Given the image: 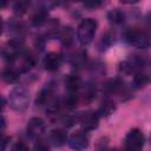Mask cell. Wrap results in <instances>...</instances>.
<instances>
[{
	"instance_id": "cell-1",
	"label": "cell",
	"mask_w": 151,
	"mask_h": 151,
	"mask_svg": "<svg viewBox=\"0 0 151 151\" xmlns=\"http://www.w3.org/2000/svg\"><path fill=\"white\" fill-rule=\"evenodd\" d=\"M8 104L17 112L25 111L28 107V104H29V94H28V91L25 87H22V86L14 87L9 92Z\"/></svg>"
},
{
	"instance_id": "cell-2",
	"label": "cell",
	"mask_w": 151,
	"mask_h": 151,
	"mask_svg": "<svg viewBox=\"0 0 151 151\" xmlns=\"http://www.w3.org/2000/svg\"><path fill=\"white\" fill-rule=\"evenodd\" d=\"M96 31H97V21L92 18L84 19L79 24L78 29H77V38L79 42L83 46L88 45L94 38Z\"/></svg>"
},
{
	"instance_id": "cell-3",
	"label": "cell",
	"mask_w": 151,
	"mask_h": 151,
	"mask_svg": "<svg viewBox=\"0 0 151 151\" xmlns=\"http://www.w3.org/2000/svg\"><path fill=\"white\" fill-rule=\"evenodd\" d=\"M124 39L137 48H147L150 46V38L147 33L138 27H130L124 32Z\"/></svg>"
},
{
	"instance_id": "cell-4",
	"label": "cell",
	"mask_w": 151,
	"mask_h": 151,
	"mask_svg": "<svg viewBox=\"0 0 151 151\" xmlns=\"http://www.w3.org/2000/svg\"><path fill=\"white\" fill-rule=\"evenodd\" d=\"M125 151H142L144 145V134L139 129H132L124 140Z\"/></svg>"
},
{
	"instance_id": "cell-5",
	"label": "cell",
	"mask_w": 151,
	"mask_h": 151,
	"mask_svg": "<svg viewBox=\"0 0 151 151\" xmlns=\"http://www.w3.org/2000/svg\"><path fill=\"white\" fill-rule=\"evenodd\" d=\"M78 122L80 123V125L83 126V129L85 131L88 130H94L98 126L99 123V116L97 112L94 111H86V112H81L78 116Z\"/></svg>"
},
{
	"instance_id": "cell-6",
	"label": "cell",
	"mask_w": 151,
	"mask_h": 151,
	"mask_svg": "<svg viewBox=\"0 0 151 151\" xmlns=\"http://www.w3.org/2000/svg\"><path fill=\"white\" fill-rule=\"evenodd\" d=\"M68 145L72 149L77 150V151H81V150L86 149L87 145H88V136H87V133L85 131H83V130L73 132L68 138Z\"/></svg>"
},
{
	"instance_id": "cell-7",
	"label": "cell",
	"mask_w": 151,
	"mask_h": 151,
	"mask_svg": "<svg viewBox=\"0 0 151 151\" xmlns=\"http://www.w3.org/2000/svg\"><path fill=\"white\" fill-rule=\"evenodd\" d=\"M26 131H27V134L31 138H39L45 132V123H44V120L41 118H39V117L31 118L28 120V123H27Z\"/></svg>"
},
{
	"instance_id": "cell-8",
	"label": "cell",
	"mask_w": 151,
	"mask_h": 151,
	"mask_svg": "<svg viewBox=\"0 0 151 151\" xmlns=\"http://www.w3.org/2000/svg\"><path fill=\"white\" fill-rule=\"evenodd\" d=\"M60 64H61V57L57 52H50L42 59V66H44V68L46 71H50V72L57 71L59 68Z\"/></svg>"
},
{
	"instance_id": "cell-9",
	"label": "cell",
	"mask_w": 151,
	"mask_h": 151,
	"mask_svg": "<svg viewBox=\"0 0 151 151\" xmlns=\"http://www.w3.org/2000/svg\"><path fill=\"white\" fill-rule=\"evenodd\" d=\"M65 87L67 88L68 92L77 93L78 90L81 87V80L78 76L76 74H68L65 78Z\"/></svg>"
},
{
	"instance_id": "cell-10",
	"label": "cell",
	"mask_w": 151,
	"mask_h": 151,
	"mask_svg": "<svg viewBox=\"0 0 151 151\" xmlns=\"http://www.w3.org/2000/svg\"><path fill=\"white\" fill-rule=\"evenodd\" d=\"M124 88V83L122 80H119L118 78L114 79H110L106 84H105V91L110 94H116V93H120Z\"/></svg>"
},
{
	"instance_id": "cell-11",
	"label": "cell",
	"mask_w": 151,
	"mask_h": 151,
	"mask_svg": "<svg viewBox=\"0 0 151 151\" xmlns=\"http://www.w3.org/2000/svg\"><path fill=\"white\" fill-rule=\"evenodd\" d=\"M51 97H52V86L48 84V85H46V86L39 92L35 103H37V105H44V104H47V103H50Z\"/></svg>"
},
{
	"instance_id": "cell-12",
	"label": "cell",
	"mask_w": 151,
	"mask_h": 151,
	"mask_svg": "<svg viewBox=\"0 0 151 151\" xmlns=\"http://www.w3.org/2000/svg\"><path fill=\"white\" fill-rule=\"evenodd\" d=\"M2 79L6 83H15L19 79V72L13 67H7L2 72Z\"/></svg>"
},
{
	"instance_id": "cell-13",
	"label": "cell",
	"mask_w": 151,
	"mask_h": 151,
	"mask_svg": "<svg viewBox=\"0 0 151 151\" xmlns=\"http://www.w3.org/2000/svg\"><path fill=\"white\" fill-rule=\"evenodd\" d=\"M51 140L57 146H60V145L65 144V142L67 140V136L63 130H53L51 133Z\"/></svg>"
},
{
	"instance_id": "cell-14",
	"label": "cell",
	"mask_w": 151,
	"mask_h": 151,
	"mask_svg": "<svg viewBox=\"0 0 151 151\" xmlns=\"http://www.w3.org/2000/svg\"><path fill=\"white\" fill-rule=\"evenodd\" d=\"M60 41L64 46H70L73 41V29L71 27H65L60 34Z\"/></svg>"
},
{
	"instance_id": "cell-15",
	"label": "cell",
	"mask_w": 151,
	"mask_h": 151,
	"mask_svg": "<svg viewBox=\"0 0 151 151\" xmlns=\"http://www.w3.org/2000/svg\"><path fill=\"white\" fill-rule=\"evenodd\" d=\"M113 111H114V104H113L112 101H110V100H106V101H104V103L101 104V106L99 107V111H98V112H99L101 116L106 117V116H110Z\"/></svg>"
},
{
	"instance_id": "cell-16",
	"label": "cell",
	"mask_w": 151,
	"mask_h": 151,
	"mask_svg": "<svg viewBox=\"0 0 151 151\" xmlns=\"http://www.w3.org/2000/svg\"><path fill=\"white\" fill-rule=\"evenodd\" d=\"M124 18H125L124 13L119 9H113L109 13V19L113 24H122L124 21Z\"/></svg>"
},
{
	"instance_id": "cell-17",
	"label": "cell",
	"mask_w": 151,
	"mask_h": 151,
	"mask_svg": "<svg viewBox=\"0 0 151 151\" xmlns=\"http://www.w3.org/2000/svg\"><path fill=\"white\" fill-rule=\"evenodd\" d=\"M147 81H149V78H147L146 74L139 73V72L134 74V78H133V85H134V87H137V88L143 87L144 85H146Z\"/></svg>"
},
{
	"instance_id": "cell-18",
	"label": "cell",
	"mask_w": 151,
	"mask_h": 151,
	"mask_svg": "<svg viewBox=\"0 0 151 151\" xmlns=\"http://www.w3.org/2000/svg\"><path fill=\"white\" fill-rule=\"evenodd\" d=\"M29 6V2L28 1H19V2H15L14 5V12L17 14H22L26 12V9L28 8Z\"/></svg>"
},
{
	"instance_id": "cell-19",
	"label": "cell",
	"mask_w": 151,
	"mask_h": 151,
	"mask_svg": "<svg viewBox=\"0 0 151 151\" xmlns=\"http://www.w3.org/2000/svg\"><path fill=\"white\" fill-rule=\"evenodd\" d=\"M45 18H46V12H45L44 9H39V11L32 17V21H33V24L39 25V24H41V22L45 20Z\"/></svg>"
},
{
	"instance_id": "cell-20",
	"label": "cell",
	"mask_w": 151,
	"mask_h": 151,
	"mask_svg": "<svg viewBox=\"0 0 151 151\" xmlns=\"http://www.w3.org/2000/svg\"><path fill=\"white\" fill-rule=\"evenodd\" d=\"M86 60V53L85 52H78L77 54H74V57L72 58V63L73 65H81L84 61Z\"/></svg>"
},
{
	"instance_id": "cell-21",
	"label": "cell",
	"mask_w": 151,
	"mask_h": 151,
	"mask_svg": "<svg viewBox=\"0 0 151 151\" xmlns=\"http://www.w3.org/2000/svg\"><path fill=\"white\" fill-rule=\"evenodd\" d=\"M11 151H29V149H28V146H27L25 143L18 142V143H15V144L12 146Z\"/></svg>"
},
{
	"instance_id": "cell-22",
	"label": "cell",
	"mask_w": 151,
	"mask_h": 151,
	"mask_svg": "<svg viewBox=\"0 0 151 151\" xmlns=\"http://www.w3.org/2000/svg\"><path fill=\"white\" fill-rule=\"evenodd\" d=\"M101 5L100 1H86L84 2V6L88 7V8H96V7H99Z\"/></svg>"
},
{
	"instance_id": "cell-23",
	"label": "cell",
	"mask_w": 151,
	"mask_h": 151,
	"mask_svg": "<svg viewBox=\"0 0 151 151\" xmlns=\"http://www.w3.org/2000/svg\"><path fill=\"white\" fill-rule=\"evenodd\" d=\"M9 140V138L8 137H6V136H2V138H1V151H5V149H6V145H7V142Z\"/></svg>"
},
{
	"instance_id": "cell-24",
	"label": "cell",
	"mask_w": 151,
	"mask_h": 151,
	"mask_svg": "<svg viewBox=\"0 0 151 151\" xmlns=\"http://www.w3.org/2000/svg\"><path fill=\"white\" fill-rule=\"evenodd\" d=\"M150 143H151V136H150Z\"/></svg>"
}]
</instances>
